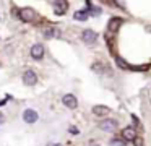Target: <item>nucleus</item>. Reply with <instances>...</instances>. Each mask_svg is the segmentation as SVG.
Here are the masks:
<instances>
[{"label": "nucleus", "mask_w": 151, "mask_h": 146, "mask_svg": "<svg viewBox=\"0 0 151 146\" xmlns=\"http://www.w3.org/2000/svg\"><path fill=\"white\" fill-rule=\"evenodd\" d=\"M18 18L24 23H33L34 19L37 18V13L34 12V8H31V6H24V8H20Z\"/></svg>", "instance_id": "nucleus-1"}, {"label": "nucleus", "mask_w": 151, "mask_h": 146, "mask_svg": "<svg viewBox=\"0 0 151 146\" xmlns=\"http://www.w3.org/2000/svg\"><path fill=\"white\" fill-rule=\"evenodd\" d=\"M52 8H54V13H55V15L62 16V15H65L67 10H68V3H67V0H54Z\"/></svg>", "instance_id": "nucleus-2"}, {"label": "nucleus", "mask_w": 151, "mask_h": 146, "mask_svg": "<svg viewBox=\"0 0 151 146\" xmlns=\"http://www.w3.org/2000/svg\"><path fill=\"white\" fill-rule=\"evenodd\" d=\"M29 55L33 60H42L44 58V45L42 44H34L29 50Z\"/></svg>", "instance_id": "nucleus-3"}, {"label": "nucleus", "mask_w": 151, "mask_h": 146, "mask_svg": "<svg viewBox=\"0 0 151 146\" xmlns=\"http://www.w3.org/2000/svg\"><path fill=\"white\" fill-rule=\"evenodd\" d=\"M23 83L26 84V86H34V84L37 83V75L34 73L33 70H26L23 73Z\"/></svg>", "instance_id": "nucleus-4"}, {"label": "nucleus", "mask_w": 151, "mask_h": 146, "mask_svg": "<svg viewBox=\"0 0 151 146\" xmlns=\"http://www.w3.org/2000/svg\"><path fill=\"white\" fill-rule=\"evenodd\" d=\"M81 39L86 44H94V42L98 41V34H96L93 29H85V31L81 32Z\"/></svg>", "instance_id": "nucleus-5"}, {"label": "nucleus", "mask_w": 151, "mask_h": 146, "mask_svg": "<svg viewBox=\"0 0 151 146\" xmlns=\"http://www.w3.org/2000/svg\"><path fill=\"white\" fill-rule=\"evenodd\" d=\"M62 102L65 107H68V109H76V106H78V99H76L73 94H65V96L62 97Z\"/></svg>", "instance_id": "nucleus-6"}, {"label": "nucleus", "mask_w": 151, "mask_h": 146, "mask_svg": "<svg viewBox=\"0 0 151 146\" xmlns=\"http://www.w3.org/2000/svg\"><path fill=\"white\" fill-rule=\"evenodd\" d=\"M37 119H39V115H37V112L33 109H26L23 112V120L26 123H34V122H37Z\"/></svg>", "instance_id": "nucleus-7"}, {"label": "nucleus", "mask_w": 151, "mask_h": 146, "mask_svg": "<svg viewBox=\"0 0 151 146\" xmlns=\"http://www.w3.org/2000/svg\"><path fill=\"white\" fill-rule=\"evenodd\" d=\"M99 128L104 130V132H114L115 128H117V122L112 119H107V120H102L101 123H99Z\"/></svg>", "instance_id": "nucleus-8"}, {"label": "nucleus", "mask_w": 151, "mask_h": 146, "mask_svg": "<svg viewBox=\"0 0 151 146\" xmlns=\"http://www.w3.org/2000/svg\"><path fill=\"white\" fill-rule=\"evenodd\" d=\"M135 136H137V132L132 127H127V128L122 130V140H125V141H133Z\"/></svg>", "instance_id": "nucleus-9"}, {"label": "nucleus", "mask_w": 151, "mask_h": 146, "mask_svg": "<svg viewBox=\"0 0 151 146\" xmlns=\"http://www.w3.org/2000/svg\"><path fill=\"white\" fill-rule=\"evenodd\" d=\"M120 26H122V18H111L109 19V24H107V29H109V32H115V31H119Z\"/></svg>", "instance_id": "nucleus-10"}, {"label": "nucleus", "mask_w": 151, "mask_h": 146, "mask_svg": "<svg viewBox=\"0 0 151 146\" xmlns=\"http://www.w3.org/2000/svg\"><path fill=\"white\" fill-rule=\"evenodd\" d=\"M109 112H111V109L106 107V106H94V107H93V114H94V115H99V117L107 115Z\"/></svg>", "instance_id": "nucleus-11"}, {"label": "nucleus", "mask_w": 151, "mask_h": 146, "mask_svg": "<svg viewBox=\"0 0 151 146\" xmlns=\"http://www.w3.org/2000/svg\"><path fill=\"white\" fill-rule=\"evenodd\" d=\"M89 16V13L86 12V10H80V12H75V15H73V18L76 19V21H86Z\"/></svg>", "instance_id": "nucleus-12"}, {"label": "nucleus", "mask_w": 151, "mask_h": 146, "mask_svg": "<svg viewBox=\"0 0 151 146\" xmlns=\"http://www.w3.org/2000/svg\"><path fill=\"white\" fill-rule=\"evenodd\" d=\"M59 34H60V31L57 28H47L46 31H44V36H46V37H59Z\"/></svg>", "instance_id": "nucleus-13"}, {"label": "nucleus", "mask_w": 151, "mask_h": 146, "mask_svg": "<svg viewBox=\"0 0 151 146\" xmlns=\"http://www.w3.org/2000/svg\"><path fill=\"white\" fill-rule=\"evenodd\" d=\"M115 62H117V65L122 68V70H128V68H130V65H128L122 57H115Z\"/></svg>", "instance_id": "nucleus-14"}, {"label": "nucleus", "mask_w": 151, "mask_h": 146, "mask_svg": "<svg viewBox=\"0 0 151 146\" xmlns=\"http://www.w3.org/2000/svg\"><path fill=\"white\" fill-rule=\"evenodd\" d=\"M111 146H125V140H112Z\"/></svg>", "instance_id": "nucleus-15"}, {"label": "nucleus", "mask_w": 151, "mask_h": 146, "mask_svg": "<svg viewBox=\"0 0 151 146\" xmlns=\"http://www.w3.org/2000/svg\"><path fill=\"white\" fill-rule=\"evenodd\" d=\"M133 143H135V146H145V143H143V138H140V136H135Z\"/></svg>", "instance_id": "nucleus-16"}, {"label": "nucleus", "mask_w": 151, "mask_h": 146, "mask_svg": "<svg viewBox=\"0 0 151 146\" xmlns=\"http://www.w3.org/2000/svg\"><path fill=\"white\" fill-rule=\"evenodd\" d=\"M114 2L117 3V5L120 6V8H124V10H125V3H124V0H114Z\"/></svg>", "instance_id": "nucleus-17"}, {"label": "nucleus", "mask_w": 151, "mask_h": 146, "mask_svg": "<svg viewBox=\"0 0 151 146\" xmlns=\"http://www.w3.org/2000/svg\"><path fill=\"white\" fill-rule=\"evenodd\" d=\"M70 132H72L73 135H78V128H76V127H72V128H70Z\"/></svg>", "instance_id": "nucleus-18"}, {"label": "nucleus", "mask_w": 151, "mask_h": 146, "mask_svg": "<svg viewBox=\"0 0 151 146\" xmlns=\"http://www.w3.org/2000/svg\"><path fill=\"white\" fill-rule=\"evenodd\" d=\"M0 122H4V115H0Z\"/></svg>", "instance_id": "nucleus-19"}, {"label": "nucleus", "mask_w": 151, "mask_h": 146, "mask_svg": "<svg viewBox=\"0 0 151 146\" xmlns=\"http://www.w3.org/2000/svg\"><path fill=\"white\" fill-rule=\"evenodd\" d=\"M49 146H60V145H59V143H55V145H49Z\"/></svg>", "instance_id": "nucleus-20"}]
</instances>
